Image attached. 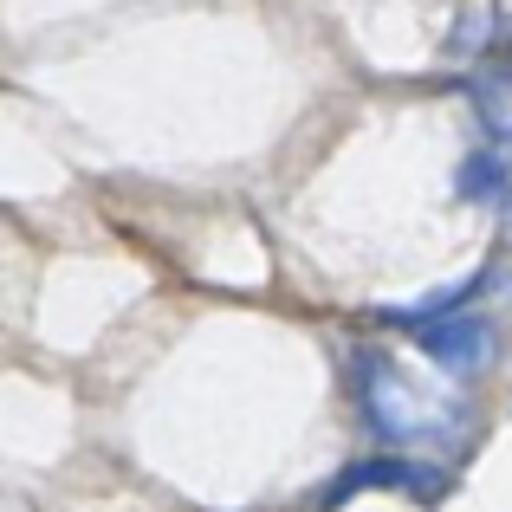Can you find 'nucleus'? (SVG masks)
I'll use <instances>...</instances> for the list:
<instances>
[{
	"mask_svg": "<svg viewBox=\"0 0 512 512\" xmlns=\"http://www.w3.org/2000/svg\"><path fill=\"white\" fill-rule=\"evenodd\" d=\"M357 389H363V415H370L376 435H389V441H422V435H435V428L454 422V409H441L435 396H422V389L396 370L389 350H357Z\"/></svg>",
	"mask_w": 512,
	"mask_h": 512,
	"instance_id": "obj_1",
	"label": "nucleus"
},
{
	"mask_svg": "<svg viewBox=\"0 0 512 512\" xmlns=\"http://www.w3.org/2000/svg\"><path fill=\"white\" fill-rule=\"evenodd\" d=\"M506 208H512V195H506Z\"/></svg>",
	"mask_w": 512,
	"mask_h": 512,
	"instance_id": "obj_4",
	"label": "nucleus"
},
{
	"mask_svg": "<svg viewBox=\"0 0 512 512\" xmlns=\"http://www.w3.org/2000/svg\"><path fill=\"white\" fill-rule=\"evenodd\" d=\"M396 325L415 331V344H422L428 363H441L448 376H480L493 363V350H500V338H493V318L474 312V305H415V312H389Z\"/></svg>",
	"mask_w": 512,
	"mask_h": 512,
	"instance_id": "obj_2",
	"label": "nucleus"
},
{
	"mask_svg": "<svg viewBox=\"0 0 512 512\" xmlns=\"http://www.w3.org/2000/svg\"><path fill=\"white\" fill-rule=\"evenodd\" d=\"M357 487H396V493H428L435 480L422 474V461H357L350 467V480H344V493H357Z\"/></svg>",
	"mask_w": 512,
	"mask_h": 512,
	"instance_id": "obj_3",
	"label": "nucleus"
}]
</instances>
